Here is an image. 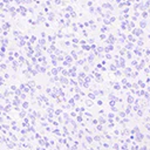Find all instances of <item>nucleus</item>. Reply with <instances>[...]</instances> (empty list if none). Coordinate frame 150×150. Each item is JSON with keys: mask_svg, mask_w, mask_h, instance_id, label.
<instances>
[]
</instances>
